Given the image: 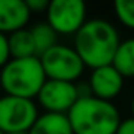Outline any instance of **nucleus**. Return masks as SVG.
I'll list each match as a JSON object with an SVG mask.
<instances>
[{
    "label": "nucleus",
    "mask_w": 134,
    "mask_h": 134,
    "mask_svg": "<svg viewBox=\"0 0 134 134\" xmlns=\"http://www.w3.org/2000/svg\"><path fill=\"white\" fill-rule=\"evenodd\" d=\"M131 112H132V117H134V96H132V101H131Z\"/></svg>",
    "instance_id": "18"
},
{
    "label": "nucleus",
    "mask_w": 134,
    "mask_h": 134,
    "mask_svg": "<svg viewBox=\"0 0 134 134\" xmlns=\"http://www.w3.org/2000/svg\"><path fill=\"white\" fill-rule=\"evenodd\" d=\"M29 134H74L66 115L44 112L40 114Z\"/></svg>",
    "instance_id": "10"
},
{
    "label": "nucleus",
    "mask_w": 134,
    "mask_h": 134,
    "mask_svg": "<svg viewBox=\"0 0 134 134\" xmlns=\"http://www.w3.org/2000/svg\"><path fill=\"white\" fill-rule=\"evenodd\" d=\"M112 66L123 76V79L134 77V38L120 41Z\"/></svg>",
    "instance_id": "11"
},
{
    "label": "nucleus",
    "mask_w": 134,
    "mask_h": 134,
    "mask_svg": "<svg viewBox=\"0 0 134 134\" xmlns=\"http://www.w3.org/2000/svg\"><path fill=\"white\" fill-rule=\"evenodd\" d=\"M117 19L128 29L134 30V0H117L114 3Z\"/></svg>",
    "instance_id": "14"
},
{
    "label": "nucleus",
    "mask_w": 134,
    "mask_h": 134,
    "mask_svg": "<svg viewBox=\"0 0 134 134\" xmlns=\"http://www.w3.org/2000/svg\"><path fill=\"white\" fill-rule=\"evenodd\" d=\"M30 16L24 0H0V33L11 35L25 29Z\"/></svg>",
    "instance_id": "9"
},
{
    "label": "nucleus",
    "mask_w": 134,
    "mask_h": 134,
    "mask_svg": "<svg viewBox=\"0 0 134 134\" xmlns=\"http://www.w3.org/2000/svg\"><path fill=\"white\" fill-rule=\"evenodd\" d=\"M123 84H125L123 76L112 65H107V66L92 70L87 87L92 96L112 103V99L117 98L120 92L123 90Z\"/></svg>",
    "instance_id": "8"
},
{
    "label": "nucleus",
    "mask_w": 134,
    "mask_h": 134,
    "mask_svg": "<svg viewBox=\"0 0 134 134\" xmlns=\"http://www.w3.org/2000/svg\"><path fill=\"white\" fill-rule=\"evenodd\" d=\"M47 81L38 57L11 58L0 68V85L5 95L33 99Z\"/></svg>",
    "instance_id": "3"
},
{
    "label": "nucleus",
    "mask_w": 134,
    "mask_h": 134,
    "mask_svg": "<svg viewBox=\"0 0 134 134\" xmlns=\"http://www.w3.org/2000/svg\"><path fill=\"white\" fill-rule=\"evenodd\" d=\"M38 115V107L33 99L10 95L0 98V131L5 134L29 132Z\"/></svg>",
    "instance_id": "5"
},
{
    "label": "nucleus",
    "mask_w": 134,
    "mask_h": 134,
    "mask_svg": "<svg viewBox=\"0 0 134 134\" xmlns=\"http://www.w3.org/2000/svg\"><path fill=\"white\" fill-rule=\"evenodd\" d=\"M30 13H46L49 8V0H25Z\"/></svg>",
    "instance_id": "16"
},
{
    "label": "nucleus",
    "mask_w": 134,
    "mask_h": 134,
    "mask_svg": "<svg viewBox=\"0 0 134 134\" xmlns=\"http://www.w3.org/2000/svg\"><path fill=\"white\" fill-rule=\"evenodd\" d=\"M66 117L74 134H115L120 125V112L114 103L92 95L81 96Z\"/></svg>",
    "instance_id": "2"
},
{
    "label": "nucleus",
    "mask_w": 134,
    "mask_h": 134,
    "mask_svg": "<svg viewBox=\"0 0 134 134\" xmlns=\"http://www.w3.org/2000/svg\"><path fill=\"white\" fill-rule=\"evenodd\" d=\"M115 134H134V117L120 120V125H118Z\"/></svg>",
    "instance_id": "17"
},
{
    "label": "nucleus",
    "mask_w": 134,
    "mask_h": 134,
    "mask_svg": "<svg viewBox=\"0 0 134 134\" xmlns=\"http://www.w3.org/2000/svg\"><path fill=\"white\" fill-rule=\"evenodd\" d=\"M0 134H5V132H3V131H0Z\"/></svg>",
    "instance_id": "20"
},
{
    "label": "nucleus",
    "mask_w": 134,
    "mask_h": 134,
    "mask_svg": "<svg viewBox=\"0 0 134 134\" xmlns=\"http://www.w3.org/2000/svg\"><path fill=\"white\" fill-rule=\"evenodd\" d=\"M38 58L41 62L46 77L52 81H63V82L74 84L85 70V65L77 55V52L74 51V47L58 44V43L49 51H46L43 55H40Z\"/></svg>",
    "instance_id": "4"
},
{
    "label": "nucleus",
    "mask_w": 134,
    "mask_h": 134,
    "mask_svg": "<svg viewBox=\"0 0 134 134\" xmlns=\"http://www.w3.org/2000/svg\"><path fill=\"white\" fill-rule=\"evenodd\" d=\"M11 60V55H10V44H8V35L5 33H0V68Z\"/></svg>",
    "instance_id": "15"
},
{
    "label": "nucleus",
    "mask_w": 134,
    "mask_h": 134,
    "mask_svg": "<svg viewBox=\"0 0 134 134\" xmlns=\"http://www.w3.org/2000/svg\"><path fill=\"white\" fill-rule=\"evenodd\" d=\"M13 134H29V132H13Z\"/></svg>",
    "instance_id": "19"
},
{
    "label": "nucleus",
    "mask_w": 134,
    "mask_h": 134,
    "mask_svg": "<svg viewBox=\"0 0 134 134\" xmlns=\"http://www.w3.org/2000/svg\"><path fill=\"white\" fill-rule=\"evenodd\" d=\"M46 18L57 35H76L87 22V7L82 0H52Z\"/></svg>",
    "instance_id": "6"
},
{
    "label": "nucleus",
    "mask_w": 134,
    "mask_h": 134,
    "mask_svg": "<svg viewBox=\"0 0 134 134\" xmlns=\"http://www.w3.org/2000/svg\"><path fill=\"white\" fill-rule=\"evenodd\" d=\"M32 38H33V44H35V51H36V57L43 55L46 51H49L51 47H54L57 44V32L47 24V22H38L30 29Z\"/></svg>",
    "instance_id": "13"
},
{
    "label": "nucleus",
    "mask_w": 134,
    "mask_h": 134,
    "mask_svg": "<svg viewBox=\"0 0 134 134\" xmlns=\"http://www.w3.org/2000/svg\"><path fill=\"white\" fill-rule=\"evenodd\" d=\"M36 98L46 112L66 115L81 98V92L79 87L73 82L47 79Z\"/></svg>",
    "instance_id": "7"
},
{
    "label": "nucleus",
    "mask_w": 134,
    "mask_h": 134,
    "mask_svg": "<svg viewBox=\"0 0 134 134\" xmlns=\"http://www.w3.org/2000/svg\"><path fill=\"white\" fill-rule=\"evenodd\" d=\"M118 44V32L106 19H90L74 35V51L92 70L112 65Z\"/></svg>",
    "instance_id": "1"
},
{
    "label": "nucleus",
    "mask_w": 134,
    "mask_h": 134,
    "mask_svg": "<svg viewBox=\"0 0 134 134\" xmlns=\"http://www.w3.org/2000/svg\"><path fill=\"white\" fill-rule=\"evenodd\" d=\"M8 44H10V55L11 58H29L36 57L35 44L30 30L21 29L11 35H8Z\"/></svg>",
    "instance_id": "12"
}]
</instances>
